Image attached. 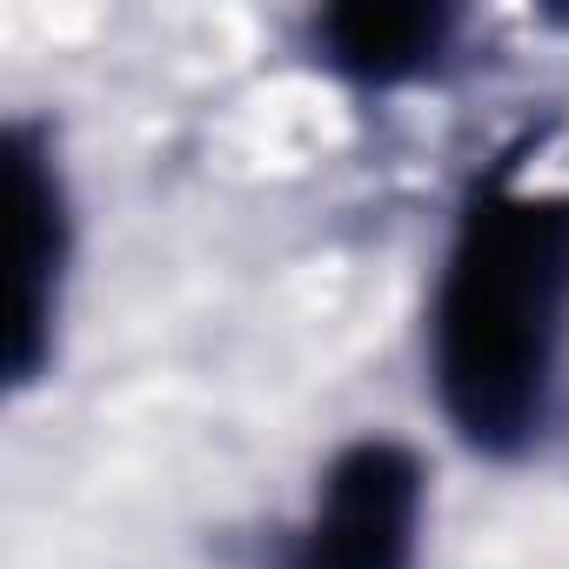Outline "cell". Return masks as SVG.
Returning <instances> with one entry per match:
<instances>
[{"mask_svg": "<svg viewBox=\"0 0 569 569\" xmlns=\"http://www.w3.org/2000/svg\"><path fill=\"white\" fill-rule=\"evenodd\" d=\"M422 356L462 449L522 462L549 436L569 356V188L489 174L462 194Z\"/></svg>", "mask_w": 569, "mask_h": 569, "instance_id": "cell-1", "label": "cell"}, {"mask_svg": "<svg viewBox=\"0 0 569 569\" xmlns=\"http://www.w3.org/2000/svg\"><path fill=\"white\" fill-rule=\"evenodd\" d=\"M429 529V469L396 436L342 442L289 529L274 569H416Z\"/></svg>", "mask_w": 569, "mask_h": 569, "instance_id": "cell-2", "label": "cell"}, {"mask_svg": "<svg viewBox=\"0 0 569 569\" xmlns=\"http://www.w3.org/2000/svg\"><path fill=\"white\" fill-rule=\"evenodd\" d=\"M8 201H14V268H21L8 382L34 389L48 376V362H54L61 302H68V261H74L68 174H61V154H54L48 128H34V121L8 128Z\"/></svg>", "mask_w": 569, "mask_h": 569, "instance_id": "cell-3", "label": "cell"}, {"mask_svg": "<svg viewBox=\"0 0 569 569\" xmlns=\"http://www.w3.org/2000/svg\"><path fill=\"white\" fill-rule=\"evenodd\" d=\"M462 14L442 0H342L309 14V54L362 94H396L449 68Z\"/></svg>", "mask_w": 569, "mask_h": 569, "instance_id": "cell-4", "label": "cell"}]
</instances>
